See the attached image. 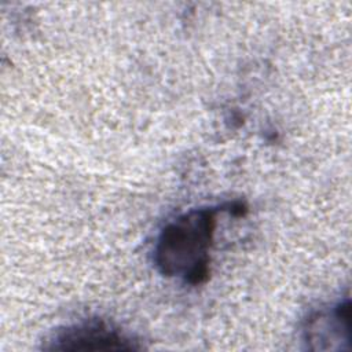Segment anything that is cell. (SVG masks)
<instances>
[{
  "mask_svg": "<svg viewBox=\"0 0 352 352\" xmlns=\"http://www.w3.org/2000/svg\"><path fill=\"white\" fill-rule=\"evenodd\" d=\"M230 210L235 216L246 212L241 202L190 209L168 221L154 245V264L166 278L197 286L208 280L210 249L217 226V214Z\"/></svg>",
  "mask_w": 352,
  "mask_h": 352,
  "instance_id": "obj_1",
  "label": "cell"
},
{
  "mask_svg": "<svg viewBox=\"0 0 352 352\" xmlns=\"http://www.w3.org/2000/svg\"><path fill=\"white\" fill-rule=\"evenodd\" d=\"M47 351H136L143 346L118 326L103 319H82L67 324L43 345Z\"/></svg>",
  "mask_w": 352,
  "mask_h": 352,
  "instance_id": "obj_2",
  "label": "cell"
},
{
  "mask_svg": "<svg viewBox=\"0 0 352 352\" xmlns=\"http://www.w3.org/2000/svg\"><path fill=\"white\" fill-rule=\"evenodd\" d=\"M304 341L309 349L333 351L351 348V300L337 301L329 309L309 315L304 326Z\"/></svg>",
  "mask_w": 352,
  "mask_h": 352,
  "instance_id": "obj_3",
  "label": "cell"
}]
</instances>
